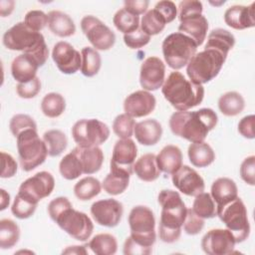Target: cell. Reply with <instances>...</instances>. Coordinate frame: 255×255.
I'll use <instances>...</instances> for the list:
<instances>
[{
    "mask_svg": "<svg viewBox=\"0 0 255 255\" xmlns=\"http://www.w3.org/2000/svg\"><path fill=\"white\" fill-rule=\"evenodd\" d=\"M78 151L82 162L84 174H94L101 169L104 162V152L99 146H78Z\"/></svg>",
    "mask_w": 255,
    "mask_h": 255,
    "instance_id": "29",
    "label": "cell"
},
{
    "mask_svg": "<svg viewBox=\"0 0 255 255\" xmlns=\"http://www.w3.org/2000/svg\"><path fill=\"white\" fill-rule=\"evenodd\" d=\"M52 59L63 74L72 75L81 69L82 55L68 42L60 41L54 45Z\"/></svg>",
    "mask_w": 255,
    "mask_h": 255,
    "instance_id": "18",
    "label": "cell"
},
{
    "mask_svg": "<svg viewBox=\"0 0 255 255\" xmlns=\"http://www.w3.org/2000/svg\"><path fill=\"white\" fill-rule=\"evenodd\" d=\"M72 136L80 147L99 146L109 138L110 128L97 119H82L74 124Z\"/></svg>",
    "mask_w": 255,
    "mask_h": 255,
    "instance_id": "11",
    "label": "cell"
},
{
    "mask_svg": "<svg viewBox=\"0 0 255 255\" xmlns=\"http://www.w3.org/2000/svg\"><path fill=\"white\" fill-rule=\"evenodd\" d=\"M133 172L142 181L151 182L156 180L161 172L157 166L156 155L154 153L141 155L133 164Z\"/></svg>",
    "mask_w": 255,
    "mask_h": 255,
    "instance_id": "28",
    "label": "cell"
},
{
    "mask_svg": "<svg viewBox=\"0 0 255 255\" xmlns=\"http://www.w3.org/2000/svg\"><path fill=\"white\" fill-rule=\"evenodd\" d=\"M135 124L136 123L133 118L126 113L121 114L117 116L113 122V130L120 138H130L133 134Z\"/></svg>",
    "mask_w": 255,
    "mask_h": 255,
    "instance_id": "45",
    "label": "cell"
},
{
    "mask_svg": "<svg viewBox=\"0 0 255 255\" xmlns=\"http://www.w3.org/2000/svg\"><path fill=\"white\" fill-rule=\"evenodd\" d=\"M2 43L8 50L32 55L40 67L48 60L49 49L43 34L30 29L24 22H18L9 28L3 35Z\"/></svg>",
    "mask_w": 255,
    "mask_h": 255,
    "instance_id": "5",
    "label": "cell"
},
{
    "mask_svg": "<svg viewBox=\"0 0 255 255\" xmlns=\"http://www.w3.org/2000/svg\"><path fill=\"white\" fill-rule=\"evenodd\" d=\"M48 27L54 35L67 38L75 34L76 25L68 14L59 10H52L48 13Z\"/></svg>",
    "mask_w": 255,
    "mask_h": 255,
    "instance_id": "27",
    "label": "cell"
},
{
    "mask_svg": "<svg viewBox=\"0 0 255 255\" xmlns=\"http://www.w3.org/2000/svg\"><path fill=\"white\" fill-rule=\"evenodd\" d=\"M9 128L11 133L16 137L19 133L28 128H37V125L30 116L24 114H17L13 116L10 120Z\"/></svg>",
    "mask_w": 255,
    "mask_h": 255,
    "instance_id": "46",
    "label": "cell"
},
{
    "mask_svg": "<svg viewBox=\"0 0 255 255\" xmlns=\"http://www.w3.org/2000/svg\"><path fill=\"white\" fill-rule=\"evenodd\" d=\"M86 246H69L63 250V254H87L88 251L85 249Z\"/></svg>",
    "mask_w": 255,
    "mask_h": 255,
    "instance_id": "59",
    "label": "cell"
},
{
    "mask_svg": "<svg viewBox=\"0 0 255 255\" xmlns=\"http://www.w3.org/2000/svg\"><path fill=\"white\" fill-rule=\"evenodd\" d=\"M156 162L160 171L173 174L182 165V152L178 146L167 144L156 155Z\"/></svg>",
    "mask_w": 255,
    "mask_h": 255,
    "instance_id": "26",
    "label": "cell"
},
{
    "mask_svg": "<svg viewBox=\"0 0 255 255\" xmlns=\"http://www.w3.org/2000/svg\"><path fill=\"white\" fill-rule=\"evenodd\" d=\"M81 29L97 51L110 50L116 43L115 33L103 21L93 15L82 18Z\"/></svg>",
    "mask_w": 255,
    "mask_h": 255,
    "instance_id": "12",
    "label": "cell"
},
{
    "mask_svg": "<svg viewBox=\"0 0 255 255\" xmlns=\"http://www.w3.org/2000/svg\"><path fill=\"white\" fill-rule=\"evenodd\" d=\"M161 93L164 99L177 111H188L201 104L204 88L187 80L180 72H171L165 79Z\"/></svg>",
    "mask_w": 255,
    "mask_h": 255,
    "instance_id": "4",
    "label": "cell"
},
{
    "mask_svg": "<svg viewBox=\"0 0 255 255\" xmlns=\"http://www.w3.org/2000/svg\"><path fill=\"white\" fill-rule=\"evenodd\" d=\"M172 175L173 185L187 196H196L204 191L205 184L199 173L188 165H181Z\"/></svg>",
    "mask_w": 255,
    "mask_h": 255,
    "instance_id": "19",
    "label": "cell"
},
{
    "mask_svg": "<svg viewBox=\"0 0 255 255\" xmlns=\"http://www.w3.org/2000/svg\"><path fill=\"white\" fill-rule=\"evenodd\" d=\"M0 193H1V196H0V198H1V200H0V210H4V209H6L9 206L10 195L3 188L0 189Z\"/></svg>",
    "mask_w": 255,
    "mask_h": 255,
    "instance_id": "60",
    "label": "cell"
},
{
    "mask_svg": "<svg viewBox=\"0 0 255 255\" xmlns=\"http://www.w3.org/2000/svg\"><path fill=\"white\" fill-rule=\"evenodd\" d=\"M54 188V176L48 171H39L21 183L18 193L39 203L41 199L48 197L53 192Z\"/></svg>",
    "mask_w": 255,
    "mask_h": 255,
    "instance_id": "14",
    "label": "cell"
},
{
    "mask_svg": "<svg viewBox=\"0 0 255 255\" xmlns=\"http://www.w3.org/2000/svg\"><path fill=\"white\" fill-rule=\"evenodd\" d=\"M82 65L81 72L84 76L91 78L96 76L102 66V59L99 52L91 47H84L81 52Z\"/></svg>",
    "mask_w": 255,
    "mask_h": 255,
    "instance_id": "37",
    "label": "cell"
},
{
    "mask_svg": "<svg viewBox=\"0 0 255 255\" xmlns=\"http://www.w3.org/2000/svg\"><path fill=\"white\" fill-rule=\"evenodd\" d=\"M165 20L166 24L172 22L177 16V8L172 1L162 0L155 4L154 8Z\"/></svg>",
    "mask_w": 255,
    "mask_h": 255,
    "instance_id": "53",
    "label": "cell"
},
{
    "mask_svg": "<svg viewBox=\"0 0 255 255\" xmlns=\"http://www.w3.org/2000/svg\"><path fill=\"white\" fill-rule=\"evenodd\" d=\"M182 226L186 234L196 235L202 231L204 227V219L197 216L192 208H188Z\"/></svg>",
    "mask_w": 255,
    "mask_h": 255,
    "instance_id": "48",
    "label": "cell"
},
{
    "mask_svg": "<svg viewBox=\"0 0 255 255\" xmlns=\"http://www.w3.org/2000/svg\"><path fill=\"white\" fill-rule=\"evenodd\" d=\"M59 171L67 180H74L83 174V166L79 156L78 146L61 159Z\"/></svg>",
    "mask_w": 255,
    "mask_h": 255,
    "instance_id": "31",
    "label": "cell"
},
{
    "mask_svg": "<svg viewBox=\"0 0 255 255\" xmlns=\"http://www.w3.org/2000/svg\"><path fill=\"white\" fill-rule=\"evenodd\" d=\"M166 25L163 17L155 10L151 9L145 12L139 23V28L148 36H154L163 31Z\"/></svg>",
    "mask_w": 255,
    "mask_h": 255,
    "instance_id": "40",
    "label": "cell"
},
{
    "mask_svg": "<svg viewBox=\"0 0 255 255\" xmlns=\"http://www.w3.org/2000/svg\"><path fill=\"white\" fill-rule=\"evenodd\" d=\"M39 68V63L32 55L22 53L12 61L11 74L18 83H27L37 77Z\"/></svg>",
    "mask_w": 255,
    "mask_h": 255,
    "instance_id": "22",
    "label": "cell"
},
{
    "mask_svg": "<svg viewBox=\"0 0 255 255\" xmlns=\"http://www.w3.org/2000/svg\"><path fill=\"white\" fill-rule=\"evenodd\" d=\"M48 213L51 219L74 239L83 242L90 239L94 231L91 218L86 213L74 209L67 197L60 196L51 200Z\"/></svg>",
    "mask_w": 255,
    "mask_h": 255,
    "instance_id": "2",
    "label": "cell"
},
{
    "mask_svg": "<svg viewBox=\"0 0 255 255\" xmlns=\"http://www.w3.org/2000/svg\"><path fill=\"white\" fill-rule=\"evenodd\" d=\"M20 238V228L18 224L11 219H2L0 221V247L10 249L14 247Z\"/></svg>",
    "mask_w": 255,
    "mask_h": 255,
    "instance_id": "39",
    "label": "cell"
},
{
    "mask_svg": "<svg viewBox=\"0 0 255 255\" xmlns=\"http://www.w3.org/2000/svg\"><path fill=\"white\" fill-rule=\"evenodd\" d=\"M137 155V147L131 138H120L116 141L110 161L111 171L131 175Z\"/></svg>",
    "mask_w": 255,
    "mask_h": 255,
    "instance_id": "13",
    "label": "cell"
},
{
    "mask_svg": "<svg viewBox=\"0 0 255 255\" xmlns=\"http://www.w3.org/2000/svg\"><path fill=\"white\" fill-rule=\"evenodd\" d=\"M148 4L147 0H128L124 2V8L128 12L138 16L146 12Z\"/></svg>",
    "mask_w": 255,
    "mask_h": 255,
    "instance_id": "57",
    "label": "cell"
},
{
    "mask_svg": "<svg viewBox=\"0 0 255 255\" xmlns=\"http://www.w3.org/2000/svg\"><path fill=\"white\" fill-rule=\"evenodd\" d=\"M130 237L139 245L152 251L156 240L155 218L152 210L144 205L132 207L128 214Z\"/></svg>",
    "mask_w": 255,
    "mask_h": 255,
    "instance_id": "10",
    "label": "cell"
},
{
    "mask_svg": "<svg viewBox=\"0 0 255 255\" xmlns=\"http://www.w3.org/2000/svg\"><path fill=\"white\" fill-rule=\"evenodd\" d=\"M216 213L232 233L236 243H241L249 237L250 223L246 206L241 198L236 197L221 206H217Z\"/></svg>",
    "mask_w": 255,
    "mask_h": 255,
    "instance_id": "9",
    "label": "cell"
},
{
    "mask_svg": "<svg viewBox=\"0 0 255 255\" xmlns=\"http://www.w3.org/2000/svg\"><path fill=\"white\" fill-rule=\"evenodd\" d=\"M245 101L241 94L237 92H227L220 96L218 100V109L226 117H235L243 112Z\"/></svg>",
    "mask_w": 255,
    "mask_h": 255,
    "instance_id": "33",
    "label": "cell"
},
{
    "mask_svg": "<svg viewBox=\"0 0 255 255\" xmlns=\"http://www.w3.org/2000/svg\"><path fill=\"white\" fill-rule=\"evenodd\" d=\"M210 195L217 207L238 197V188L231 178L219 177L213 181Z\"/></svg>",
    "mask_w": 255,
    "mask_h": 255,
    "instance_id": "25",
    "label": "cell"
},
{
    "mask_svg": "<svg viewBox=\"0 0 255 255\" xmlns=\"http://www.w3.org/2000/svg\"><path fill=\"white\" fill-rule=\"evenodd\" d=\"M113 23L120 32L124 33V35L129 34L139 28V17L128 12L125 8H122L114 15Z\"/></svg>",
    "mask_w": 255,
    "mask_h": 255,
    "instance_id": "42",
    "label": "cell"
},
{
    "mask_svg": "<svg viewBox=\"0 0 255 255\" xmlns=\"http://www.w3.org/2000/svg\"><path fill=\"white\" fill-rule=\"evenodd\" d=\"M198 46L188 36L180 32L167 35L162 42V54L165 63L173 70L187 66L196 54Z\"/></svg>",
    "mask_w": 255,
    "mask_h": 255,
    "instance_id": "8",
    "label": "cell"
},
{
    "mask_svg": "<svg viewBox=\"0 0 255 255\" xmlns=\"http://www.w3.org/2000/svg\"><path fill=\"white\" fill-rule=\"evenodd\" d=\"M156 105L154 96L145 90L135 91L129 94L124 102L125 113L131 118H142L151 114Z\"/></svg>",
    "mask_w": 255,
    "mask_h": 255,
    "instance_id": "20",
    "label": "cell"
},
{
    "mask_svg": "<svg viewBox=\"0 0 255 255\" xmlns=\"http://www.w3.org/2000/svg\"><path fill=\"white\" fill-rule=\"evenodd\" d=\"M192 210L197 216L203 219L213 218L217 216L216 204L210 193L207 192H201L195 196L192 204Z\"/></svg>",
    "mask_w": 255,
    "mask_h": 255,
    "instance_id": "41",
    "label": "cell"
},
{
    "mask_svg": "<svg viewBox=\"0 0 255 255\" xmlns=\"http://www.w3.org/2000/svg\"><path fill=\"white\" fill-rule=\"evenodd\" d=\"M178 31L190 37L197 46H200L207 35L208 21L202 14L188 17L180 21Z\"/></svg>",
    "mask_w": 255,
    "mask_h": 255,
    "instance_id": "23",
    "label": "cell"
},
{
    "mask_svg": "<svg viewBox=\"0 0 255 255\" xmlns=\"http://www.w3.org/2000/svg\"><path fill=\"white\" fill-rule=\"evenodd\" d=\"M15 7V1L13 0H1L0 1V15L1 17L9 16Z\"/></svg>",
    "mask_w": 255,
    "mask_h": 255,
    "instance_id": "58",
    "label": "cell"
},
{
    "mask_svg": "<svg viewBox=\"0 0 255 255\" xmlns=\"http://www.w3.org/2000/svg\"><path fill=\"white\" fill-rule=\"evenodd\" d=\"M227 56L213 48H204L203 51L196 53L186 66L189 80L199 85L210 82L219 74Z\"/></svg>",
    "mask_w": 255,
    "mask_h": 255,
    "instance_id": "6",
    "label": "cell"
},
{
    "mask_svg": "<svg viewBox=\"0 0 255 255\" xmlns=\"http://www.w3.org/2000/svg\"><path fill=\"white\" fill-rule=\"evenodd\" d=\"M165 81V65L155 56L146 58L139 71V84L147 92L156 91L162 87Z\"/></svg>",
    "mask_w": 255,
    "mask_h": 255,
    "instance_id": "17",
    "label": "cell"
},
{
    "mask_svg": "<svg viewBox=\"0 0 255 255\" xmlns=\"http://www.w3.org/2000/svg\"><path fill=\"white\" fill-rule=\"evenodd\" d=\"M254 122V115H248L240 120V122L238 123V131L243 137L248 139H253L255 137Z\"/></svg>",
    "mask_w": 255,
    "mask_h": 255,
    "instance_id": "55",
    "label": "cell"
},
{
    "mask_svg": "<svg viewBox=\"0 0 255 255\" xmlns=\"http://www.w3.org/2000/svg\"><path fill=\"white\" fill-rule=\"evenodd\" d=\"M236 241L226 229H211L201 239V248L208 255H226L233 252Z\"/></svg>",
    "mask_w": 255,
    "mask_h": 255,
    "instance_id": "16",
    "label": "cell"
},
{
    "mask_svg": "<svg viewBox=\"0 0 255 255\" xmlns=\"http://www.w3.org/2000/svg\"><path fill=\"white\" fill-rule=\"evenodd\" d=\"M102 184L99 179L93 176H86L80 179L74 186V194L82 201L91 200L100 194Z\"/></svg>",
    "mask_w": 255,
    "mask_h": 255,
    "instance_id": "35",
    "label": "cell"
},
{
    "mask_svg": "<svg viewBox=\"0 0 255 255\" xmlns=\"http://www.w3.org/2000/svg\"><path fill=\"white\" fill-rule=\"evenodd\" d=\"M1 159H2V171L0 176L2 178H10L14 176L18 169V164L14 159V157L11 154L2 151Z\"/></svg>",
    "mask_w": 255,
    "mask_h": 255,
    "instance_id": "54",
    "label": "cell"
},
{
    "mask_svg": "<svg viewBox=\"0 0 255 255\" xmlns=\"http://www.w3.org/2000/svg\"><path fill=\"white\" fill-rule=\"evenodd\" d=\"M157 201L161 206L158 225L159 239L165 243L176 242L181 235L187 208L177 191L162 189L159 191Z\"/></svg>",
    "mask_w": 255,
    "mask_h": 255,
    "instance_id": "3",
    "label": "cell"
},
{
    "mask_svg": "<svg viewBox=\"0 0 255 255\" xmlns=\"http://www.w3.org/2000/svg\"><path fill=\"white\" fill-rule=\"evenodd\" d=\"M152 251L144 248L136 243L130 236H128L124 244V254L126 255H148Z\"/></svg>",
    "mask_w": 255,
    "mask_h": 255,
    "instance_id": "56",
    "label": "cell"
},
{
    "mask_svg": "<svg viewBox=\"0 0 255 255\" xmlns=\"http://www.w3.org/2000/svg\"><path fill=\"white\" fill-rule=\"evenodd\" d=\"M217 122V114L212 109L202 108L193 112L173 113L169 119V128L174 135L196 143L204 141L208 132L216 127Z\"/></svg>",
    "mask_w": 255,
    "mask_h": 255,
    "instance_id": "1",
    "label": "cell"
},
{
    "mask_svg": "<svg viewBox=\"0 0 255 255\" xmlns=\"http://www.w3.org/2000/svg\"><path fill=\"white\" fill-rule=\"evenodd\" d=\"M123 213V204L114 198L98 200L91 206V214L96 223L109 228L116 227L121 222Z\"/></svg>",
    "mask_w": 255,
    "mask_h": 255,
    "instance_id": "15",
    "label": "cell"
},
{
    "mask_svg": "<svg viewBox=\"0 0 255 255\" xmlns=\"http://www.w3.org/2000/svg\"><path fill=\"white\" fill-rule=\"evenodd\" d=\"M90 250L97 255H113L118 250L117 238L109 233L95 235L87 244Z\"/></svg>",
    "mask_w": 255,
    "mask_h": 255,
    "instance_id": "34",
    "label": "cell"
},
{
    "mask_svg": "<svg viewBox=\"0 0 255 255\" xmlns=\"http://www.w3.org/2000/svg\"><path fill=\"white\" fill-rule=\"evenodd\" d=\"M150 41V36L146 35L140 28L132 33L124 35V42L129 49H139L147 45Z\"/></svg>",
    "mask_w": 255,
    "mask_h": 255,
    "instance_id": "51",
    "label": "cell"
},
{
    "mask_svg": "<svg viewBox=\"0 0 255 255\" xmlns=\"http://www.w3.org/2000/svg\"><path fill=\"white\" fill-rule=\"evenodd\" d=\"M235 45V37L228 30L217 28L213 29L207 36V42L204 48H213L228 55L229 51Z\"/></svg>",
    "mask_w": 255,
    "mask_h": 255,
    "instance_id": "32",
    "label": "cell"
},
{
    "mask_svg": "<svg viewBox=\"0 0 255 255\" xmlns=\"http://www.w3.org/2000/svg\"><path fill=\"white\" fill-rule=\"evenodd\" d=\"M37 205L38 203L17 193L11 206V212L19 219H27L35 213Z\"/></svg>",
    "mask_w": 255,
    "mask_h": 255,
    "instance_id": "44",
    "label": "cell"
},
{
    "mask_svg": "<svg viewBox=\"0 0 255 255\" xmlns=\"http://www.w3.org/2000/svg\"><path fill=\"white\" fill-rule=\"evenodd\" d=\"M43 141L48 150V155L58 156L60 155L68 145V139L66 134L60 129H49L43 134Z\"/></svg>",
    "mask_w": 255,
    "mask_h": 255,
    "instance_id": "36",
    "label": "cell"
},
{
    "mask_svg": "<svg viewBox=\"0 0 255 255\" xmlns=\"http://www.w3.org/2000/svg\"><path fill=\"white\" fill-rule=\"evenodd\" d=\"M255 2L249 6L233 5L226 9L224 22L235 30H245L255 26Z\"/></svg>",
    "mask_w": 255,
    "mask_h": 255,
    "instance_id": "21",
    "label": "cell"
},
{
    "mask_svg": "<svg viewBox=\"0 0 255 255\" xmlns=\"http://www.w3.org/2000/svg\"><path fill=\"white\" fill-rule=\"evenodd\" d=\"M240 176L244 182L253 186L255 184V156L250 155L240 165Z\"/></svg>",
    "mask_w": 255,
    "mask_h": 255,
    "instance_id": "52",
    "label": "cell"
},
{
    "mask_svg": "<svg viewBox=\"0 0 255 255\" xmlns=\"http://www.w3.org/2000/svg\"><path fill=\"white\" fill-rule=\"evenodd\" d=\"M178 19L179 21L192 17L195 15H200L202 14L203 6L200 1L197 0H185L181 1L178 4Z\"/></svg>",
    "mask_w": 255,
    "mask_h": 255,
    "instance_id": "49",
    "label": "cell"
},
{
    "mask_svg": "<svg viewBox=\"0 0 255 255\" xmlns=\"http://www.w3.org/2000/svg\"><path fill=\"white\" fill-rule=\"evenodd\" d=\"M189 161L195 167H206L215 159L212 147L205 141L190 143L187 149Z\"/></svg>",
    "mask_w": 255,
    "mask_h": 255,
    "instance_id": "30",
    "label": "cell"
},
{
    "mask_svg": "<svg viewBox=\"0 0 255 255\" xmlns=\"http://www.w3.org/2000/svg\"><path fill=\"white\" fill-rule=\"evenodd\" d=\"M16 143L21 168L29 172L41 165L47 158L48 150L37 128H28L16 136Z\"/></svg>",
    "mask_w": 255,
    "mask_h": 255,
    "instance_id": "7",
    "label": "cell"
},
{
    "mask_svg": "<svg viewBox=\"0 0 255 255\" xmlns=\"http://www.w3.org/2000/svg\"><path fill=\"white\" fill-rule=\"evenodd\" d=\"M133 134L138 143L142 145H153L161 138L162 128L156 120L147 119L135 124Z\"/></svg>",
    "mask_w": 255,
    "mask_h": 255,
    "instance_id": "24",
    "label": "cell"
},
{
    "mask_svg": "<svg viewBox=\"0 0 255 255\" xmlns=\"http://www.w3.org/2000/svg\"><path fill=\"white\" fill-rule=\"evenodd\" d=\"M41 91V81L38 77L27 83H18L16 86L17 95L22 99H32Z\"/></svg>",
    "mask_w": 255,
    "mask_h": 255,
    "instance_id": "50",
    "label": "cell"
},
{
    "mask_svg": "<svg viewBox=\"0 0 255 255\" xmlns=\"http://www.w3.org/2000/svg\"><path fill=\"white\" fill-rule=\"evenodd\" d=\"M65 110L66 101L61 94L49 93L42 99L41 111L48 118H58L65 112Z\"/></svg>",
    "mask_w": 255,
    "mask_h": 255,
    "instance_id": "38",
    "label": "cell"
},
{
    "mask_svg": "<svg viewBox=\"0 0 255 255\" xmlns=\"http://www.w3.org/2000/svg\"><path fill=\"white\" fill-rule=\"evenodd\" d=\"M48 14L42 10H31L26 13L24 23L32 30L41 32L48 25Z\"/></svg>",
    "mask_w": 255,
    "mask_h": 255,
    "instance_id": "47",
    "label": "cell"
},
{
    "mask_svg": "<svg viewBox=\"0 0 255 255\" xmlns=\"http://www.w3.org/2000/svg\"><path fill=\"white\" fill-rule=\"evenodd\" d=\"M129 175L122 174V173H116V172H110L105 177L102 188L111 195H119L126 191V189L128 186L129 183Z\"/></svg>",
    "mask_w": 255,
    "mask_h": 255,
    "instance_id": "43",
    "label": "cell"
}]
</instances>
